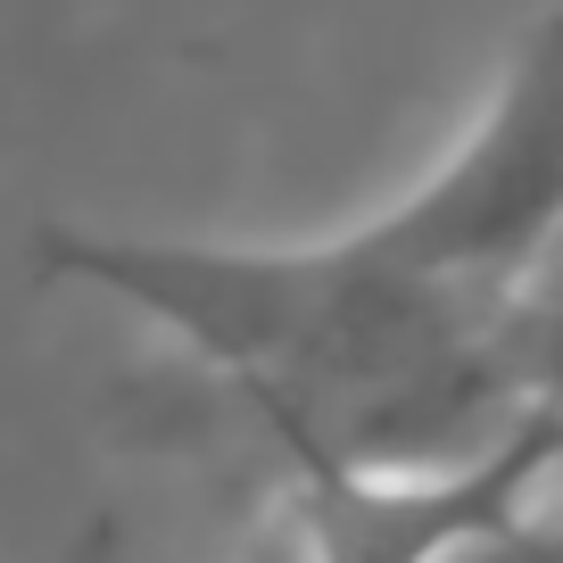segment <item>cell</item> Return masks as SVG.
<instances>
[{"label":"cell","instance_id":"cell-1","mask_svg":"<svg viewBox=\"0 0 563 563\" xmlns=\"http://www.w3.org/2000/svg\"><path fill=\"white\" fill-rule=\"evenodd\" d=\"M389 274L440 299L514 316L522 282L563 241V0L514 42L497 91L415 191L349 224Z\"/></svg>","mask_w":563,"mask_h":563},{"label":"cell","instance_id":"cell-2","mask_svg":"<svg viewBox=\"0 0 563 563\" xmlns=\"http://www.w3.org/2000/svg\"><path fill=\"white\" fill-rule=\"evenodd\" d=\"M563 473L555 431L530 422L522 440L489 448L448 473H274V506L299 522L307 563H440L473 530L539 506V489Z\"/></svg>","mask_w":563,"mask_h":563},{"label":"cell","instance_id":"cell-3","mask_svg":"<svg viewBox=\"0 0 563 563\" xmlns=\"http://www.w3.org/2000/svg\"><path fill=\"white\" fill-rule=\"evenodd\" d=\"M506 356H514L522 415L539 422V431H555V448H563V241L539 257V274H530L522 299H514Z\"/></svg>","mask_w":563,"mask_h":563},{"label":"cell","instance_id":"cell-4","mask_svg":"<svg viewBox=\"0 0 563 563\" xmlns=\"http://www.w3.org/2000/svg\"><path fill=\"white\" fill-rule=\"evenodd\" d=\"M440 563H563V530H555L547 506H522V514H506V522L473 530L464 547H448Z\"/></svg>","mask_w":563,"mask_h":563},{"label":"cell","instance_id":"cell-5","mask_svg":"<svg viewBox=\"0 0 563 563\" xmlns=\"http://www.w3.org/2000/svg\"><path fill=\"white\" fill-rule=\"evenodd\" d=\"M232 563H307V539H299V522H290L282 506H265L257 522H249V539H241Z\"/></svg>","mask_w":563,"mask_h":563},{"label":"cell","instance_id":"cell-6","mask_svg":"<svg viewBox=\"0 0 563 563\" xmlns=\"http://www.w3.org/2000/svg\"><path fill=\"white\" fill-rule=\"evenodd\" d=\"M75 563H117V530H91V539H84V555H75Z\"/></svg>","mask_w":563,"mask_h":563},{"label":"cell","instance_id":"cell-7","mask_svg":"<svg viewBox=\"0 0 563 563\" xmlns=\"http://www.w3.org/2000/svg\"><path fill=\"white\" fill-rule=\"evenodd\" d=\"M555 530H563V514H555Z\"/></svg>","mask_w":563,"mask_h":563}]
</instances>
